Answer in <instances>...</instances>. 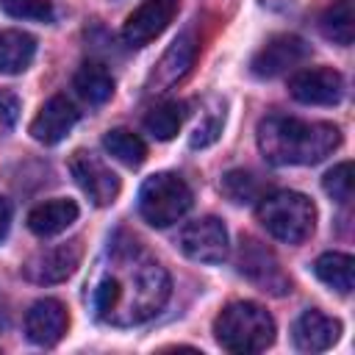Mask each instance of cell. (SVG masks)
Returning a JSON list of instances; mask_svg holds the SVG:
<instances>
[{
  "instance_id": "2e32d148",
  "label": "cell",
  "mask_w": 355,
  "mask_h": 355,
  "mask_svg": "<svg viewBox=\"0 0 355 355\" xmlns=\"http://www.w3.org/2000/svg\"><path fill=\"white\" fill-rule=\"evenodd\" d=\"M338 336H341V322L316 308L305 311L294 322V330H291L294 347L300 352H324L338 341Z\"/></svg>"
},
{
  "instance_id": "52a82bcc",
  "label": "cell",
  "mask_w": 355,
  "mask_h": 355,
  "mask_svg": "<svg viewBox=\"0 0 355 355\" xmlns=\"http://www.w3.org/2000/svg\"><path fill=\"white\" fill-rule=\"evenodd\" d=\"M69 172L75 178V183L80 186V191L100 208L111 205L119 197V178L111 166H105L94 153L78 150L69 158Z\"/></svg>"
},
{
  "instance_id": "7402d4cb",
  "label": "cell",
  "mask_w": 355,
  "mask_h": 355,
  "mask_svg": "<svg viewBox=\"0 0 355 355\" xmlns=\"http://www.w3.org/2000/svg\"><path fill=\"white\" fill-rule=\"evenodd\" d=\"M319 28L324 33V39H330L333 44L349 47L352 44V33H355V22H352V0H336L319 19Z\"/></svg>"
},
{
  "instance_id": "ffe728a7",
  "label": "cell",
  "mask_w": 355,
  "mask_h": 355,
  "mask_svg": "<svg viewBox=\"0 0 355 355\" xmlns=\"http://www.w3.org/2000/svg\"><path fill=\"white\" fill-rule=\"evenodd\" d=\"M72 86H75V92H78L86 103H92V105H103V103H108L111 94H114V78H111V72H108L103 64H83V67L75 72Z\"/></svg>"
},
{
  "instance_id": "cb8c5ba5",
  "label": "cell",
  "mask_w": 355,
  "mask_h": 355,
  "mask_svg": "<svg viewBox=\"0 0 355 355\" xmlns=\"http://www.w3.org/2000/svg\"><path fill=\"white\" fill-rule=\"evenodd\" d=\"M222 194H225L230 202L247 205V202H258L266 191H263V180H261L255 172L230 169V172L222 178Z\"/></svg>"
},
{
  "instance_id": "e0dca14e",
  "label": "cell",
  "mask_w": 355,
  "mask_h": 355,
  "mask_svg": "<svg viewBox=\"0 0 355 355\" xmlns=\"http://www.w3.org/2000/svg\"><path fill=\"white\" fill-rule=\"evenodd\" d=\"M75 219H78V205H75V200L58 197V200H47V202H42V205H36V208L28 214V227H31V233H36V236L44 239V236H55V233L67 230Z\"/></svg>"
},
{
  "instance_id": "8fae6325",
  "label": "cell",
  "mask_w": 355,
  "mask_h": 355,
  "mask_svg": "<svg viewBox=\"0 0 355 355\" xmlns=\"http://www.w3.org/2000/svg\"><path fill=\"white\" fill-rule=\"evenodd\" d=\"M178 14V0H144L122 28V39L128 47H144L155 36L166 31V25Z\"/></svg>"
},
{
  "instance_id": "277c9868",
  "label": "cell",
  "mask_w": 355,
  "mask_h": 355,
  "mask_svg": "<svg viewBox=\"0 0 355 355\" xmlns=\"http://www.w3.org/2000/svg\"><path fill=\"white\" fill-rule=\"evenodd\" d=\"M258 222L283 244H302L316 227V208L300 191H269L258 200Z\"/></svg>"
},
{
  "instance_id": "7c38bea8",
  "label": "cell",
  "mask_w": 355,
  "mask_h": 355,
  "mask_svg": "<svg viewBox=\"0 0 355 355\" xmlns=\"http://www.w3.org/2000/svg\"><path fill=\"white\" fill-rule=\"evenodd\" d=\"M308 58V44L300 36L280 33L272 36L250 61V69L255 78H277L288 69H294L300 61Z\"/></svg>"
},
{
  "instance_id": "5bb4252c",
  "label": "cell",
  "mask_w": 355,
  "mask_h": 355,
  "mask_svg": "<svg viewBox=\"0 0 355 355\" xmlns=\"http://www.w3.org/2000/svg\"><path fill=\"white\" fill-rule=\"evenodd\" d=\"M67 327H69V313H67L64 302H58L53 297H44V300L33 302L28 316H25V333L39 347L58 344L64 338Z\"/></svg>"
},
{
  "instance_id": "9a60e30c",
  "label": "cell",
  "mask_w": 355,
  "mask_h": 355,
  "mask_svg": "<svg viewBox=\"0 0 355 355\" xmlns=\"http://www.w3.org/2000/svg\"><path fill=\"white\" fill-rule=\"evenodd\" d=\"M78 122V108L64 97V94H55L50 97L39 114L33 116L31 122V136L39 141V144H58Z\"/></svg>"
},
{
  "instance_id": "8992f818",
  "label": "cell",
  "mask_w": 355,
  "mask_h": 355,
  "mask_svg": "<svg viewBox=\"0 0 355 355\" xmlns=\"http://www.w3.org/2000/svg\"><path fill=\"white\" fill-rule=\"evenodd\" d=\"M236 266H239V272L252 286H258L266 294L280 297V294L291 291V280L283 272L277 255L266 244H261L258 239H252V236H241L239 252H236Z\"/></svg>"
},
{
  "instance_id": "603a6c76",
  "label": "cell",
  "mask_w": 355,
  "mask_h": 355,
  "mask_svg": "<svg viewBox=\"0 0 355 355\" xmlns=\"http://www.w3.org/2000/svg\"><path fill=\"white\" fill-rule=\"evenodd\" d=\"M103 147H105L116 161H122L125 166H141L144 158H147L144 141H141L133 130H125V128L108 130L105 139H103Z\"/></svg>"
},
{
  "instance_id": "44dd1931",
  "label": "cell",
  "mask_w": 355,
  "mask_h": 355,
  "mask_svg": "<svg viewBox=\"0 0 355 355\" xmlns=\"http://www.w3.org/2000/svg\"><path fill=\"white\" fill-rule=\"evenodd\" d=\"M186 119V103H178V100H169V103H161V105H153L144 116V130L158 139V141H169L178 136L180 125Z\"/></svg>"
},
{
  "instance_id": "f546056e",
  "label": "cell",
  "mask_w": 355,
  "mask_h": 355,
  "mask_svg": "<svg viewBox=\"0 0 355 355\" xmlns=\"http://www.w3.org/2000/svg\"><path fill=\"white\" fill-rule=\"evenodd\" d=\"M6 324V308H3V302H0V327Z\"/></svg>"
},
{
  "instance_id": "f1b7e54d",
  "label": "cell",
  "mask_w": 355,
  "mask_h": 355,
  "mask_svg": "<svg viewBox=\"0 0 355 355\" xmlns=\"http://www.w3.org/2000/svg\"><path fill=\"white\" fill-rule=\"evenodd\" d=\"M8 225H11V205H8L6 197H0V241L8 233Z\"/></svg>"
},
{
  "instance_id": "484cf974",
  "label": "cell",
  "mask_w": 355,
  "mask_h": 355,
  "mask_svg": "<svg viewBox=\"0 0 355 355\" xmlns=\"http://www.w3.org/2000/svg\"><path fill=\"white\" fill-rule=\"evenodd\" d=\"M3 8L17 19H36V22L53 19V6L47 0H3Z\"/></svg>"
},
{
  "instance_id": "3957f363",
  "label": "cell",
  "mask_w": 355,
  "mask_h": 355,
  "mask_svg": "<svg viewBox=\"0 0 355 355\" xmlns=\"http://www.w3.org/2000/svg\"><path fill=\"white\" fill-rule=\"evenodd\" d=\"M214 336L227 352H263L275 341V319L263 305L239 300L222 308L214 322Z\"/></svg>"
},
{
  "instance_id": "d4e9b609",
  "label": "cell",
  "mask_w": 355,
  "mask_h": 355,
  "mask_svg": "<svg viewBox=\"0 0 355 355\" xmlns=\"http://www.w3.org/2000/svg\"><path fill=\"white\" fill-rule=\"evenodd\" d=\"M322 186H324L327 197H333L336 202L347 205V202L352 200V164H349V161L336 164V166L322 178Z\"/></svg>"
},
{
  "instance_id": "4316f807",
  "label": "cell",
  "mask_w": 355,
  "mask_h": 355,
  "mask_svg": "<svg viewBox=\"0 0 355 355\" xmlns=\"http://www.w3.org/2000/svg\"><path fill=\"white\" fill-rule=\"evenodd\" d=\"M222 122H225V111H214V114H208L205 122L197 125V130H194V136H191V147H205V144H211V141L219 136Z\"/></svg>"
},
{
  "instance_id": "ba28073f",
  "label": "cell",
  "mask_w": 355,
  "mask_h": 355,
  "mask_svg": "<svg viewBox=\"0 0 355 355\" xmlns=\"http://www.w3.org/2000/svg\"><path fill=\"white\" fill-rule=\"evenodd\" d=\"M178 244L183 255L200 263H219L227 258V230L216 216H202L189 222L178 233Z\"/></svg>"
},
{
  "instance_id": "6da1fadb",
  "label": "cell",
  "mask_w": 355,
  "mask_h": 355,
  "mask_svg": "<svg viewBox=\"0 0 355 355\" xmlns=\"http://www.w3.org/2000/svg\"><path fill=\"white\" fill-rule=\"evenodd\" d=\"M166 300V269L133 239H114L94 286V316L114 327H130L153 319Z\"/></svg>"
},
{
  "instance_id": "ac0fdd59",
  "label": "cell",
  "mask_w": 355,
  "mask_h": 355,
  "mask_svg": "<svg viewBox=\"0 0 355 355\" xmlns=\"http://www.w3.org/2000/svg\"><path fill=\"white\" fill-rule=\"evenodd\" d=\"M36 55V39L25 31H3L0 33V72L19 75L31 67Z\"/></svg>"
},
{
  "instance_id": "83f0119b",
  "label": "cell",
  "mask_w": 355,
  "mask_h": 355,
  "mask_svg": "<svg viewBox=\"0 0 355 355\" xmlns=\"http://www.w3.org/2000/svg\"><path fill=\"white\" fill-rule=\"evenodd\" d=\"M17 97L14 94H8V92H0V122L6 125V128H11L14 125V119H17Z\"/></svg>"
},
{
  "instance_id": "4fadbf2b",
  "label": "cell",
  "mask_w": 355,
  "mask_h": 355,
  "mask_svg": "<svg viewBox=\"0 0 355 355\" xmlns=\"http://www.w3.org/2000/svg\"><path fill=\"white\" fill-rule=\"evenodd\" d=\"M197 61V39L194 33H180L169 47L166 53L161 55V61L155 64V69L150 72L147 78V92L153 94H161L166 89H172L178 80H183L189 75V69L194 67Z\"/></svg>"
},
{
  "instance_id": "d6986e66",
  "label": "cell",
  "mask_w": 355,
  "mask_h": 355,
  "mask_svg": "<svg viewBox=\"0 0 355 355\" xmlns=\"http://www.w3.org/2000/svg\"><path fill=\"white\" fill-rule=\"evenodd\" d=\"M313 272L316 277L330 286L338 294H349L352 283H355V261L347 252H322L313 261Z\"/></svg>"
},
{
  "instance_id": "7a4b0ae2",
  "label": "cell",
  "mask_w": 355,
  "mask_h": 355,
  "mask_svg": "<svg viewBox=\"0 0 355 355\" xmlns=\"http://www.w3.org/2000/svg\"><path fill=\"white\" fill-rule=\"evenodd\" d=\"M341 144L333 122H305L297 116H266L258 125V150L275 166H308L324 161Z\"/></svg>"
},
{
  "instance_id": "9c48e42d",
  "label": "cell",
  "mask_w": 355,
  "mask_h": 355,
  "mask_svg": "<svg viewBox=\"0 0 355 355\" xmlns=\"http://www.w3.org/2000/svg\"><path fill=\"white\" fill-rule=\"evenodd\" d=\"M288 92L305 105H336L344 97V78L333 67H308L288 78Z\"/></svg>"
},
{
  "instance_id": "30bf717a",
  "label": "cell",
  "mask_w": 355,
  "mask_h": 355,
  "mask_svg": "<svg viewBox=\"0 0 355 355\" xmlns=\"http://www.w3.org/2000/svg\"><path fill=\"white\" fill-rule=\"evenodd\" d=\"M80 255H83V244H80L78 239H72V241H67V244H58V247H50V250L36 252V255L22 266V275H25L31 283H39V286L61 283V280H67V277L78 269Z\"/></svg>"
},
{
  "instance_id": "5b68a950",
  "label": "cell",
  "mask_w": 355,
  "mask_h": 355,
  "mask_svg": "<svg viewBox=\"0 0 355 355\" xmlns=\"http://www.w3.org/2000/svg\"><path fill=\"white\" fill-rule=\"evenodd\" d=\"M191 208V189L180 175L158 172L150 175L139 191V211L153 227L175 225Z\"/></svg>"
}]
</instances>
